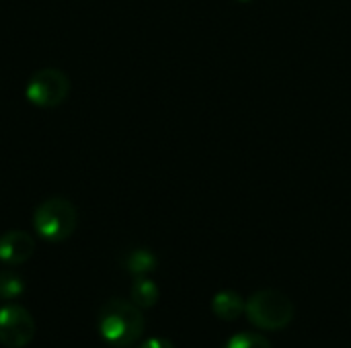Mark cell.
Returning a JSON list of instances; mask_svg holds the SVG:
<instances>
[{"instance_id": "obj_6", "label": "cell", "mask_w": 351, "mask_h": 348, "mask_svg": "<svg viewBox=\"0 0 351 348\" xmlns=\"http://www.w3.org/2000/svg\"><path fill=\"white\" fill-rule=\"evenodd\" d=\"M35 252V240L23 230H8L0 236V263L8 267L25 265Z\"/></svg>"}, {"instance_id": "obj_11", "label": "cell", "mask_w": 351, "mask_h": 348, "mask_svg": "<svg viewBox=\"0 0 351 348\" xmlns=\"http://www.w3.org/2000/svg\"><path fill=\"white\" fill-rule=\"evenodd\" d=\"M224 348H274L271 343L263 336V334H255V332H239L234 334Z\"/></svg>"}, {"instance_id": "obj_7", "label": "cell", "mask_w": 351, "mask_h": 348, "mask_svg": "<svg viewBox=\"0 0 351 348\" xmlns=\"http://www.w3.org/2000/svg\"><path fill=\"white\" fill-rule=\"evenodd\" d=\"M212 312L216 318L232 322L245 314V299L234 291H220L212 297Z\"/></svg>"}, {"instance_id": "obj_9", "label": "cell", "mask_w": 351, "mask_h": 348, "mask_svg": "<svg viewBox=\"0 0 351 348\" xmlns=\"http://www.w3.org/2000/svg\"><path fill=\"white\" fill-rule=\"evenodd\" d=\"M123 267L134 277H146L156 269V256L146 248H136L123 258Z\"/></svg>"}, {"instance_id": "obj_5", "label": "cell", "mask_w": 351, "mask_h": 348, "mask_svg": "<svg viewBox=\"0 0 351 348\" xmlns=\"http://www.w3.org/2000/svg\"><path fill=\"white\" fill-rule=\"evenodd\" d=\"M35 336L33 316L16 304L0 308V345L6 348H25Z\"/></svg>"}, {"instance_id": "obj_1", "label": "cell", "mask_w": 351, "mask_h": 348, "mask_svg": "<svg viewBox=\"0 0 351 348\" xmlns=\"http://www.w3.org/2000/svg\"><path fill=\"white\" fill-rule=\"evenodd\" d=\"M144 326L146 324H144L142 310L136 304L128 299H119V297L109 299L101 308L99 320H97L101 338L115 348L134 347L142 338Z\"/></svg>"}, {"instance_id": "obj_13", "label": "cell", "mask_w": 351, "mask_h": 348, "mask_svg": "<svg viewBox=\"0 0 351 348\" xmlns=\"http://www.w3.org/2000/svg\"><path fill=\"white\" fill-rule=\"evenodd\" d=\"M241 2H249V0H241Z\"/></svg>"}, {"instance_id": "obj_4", "label": "cell", "mask_w": 351, "mask_h": 348, "mask_svg": "<svg viewBox=\"0 0 351 348\" xmlns=\"http://www.w3.org/2000/svg\"><path fill=\"white\" fill-rule=\"evenodd\" d=\"M70 92V78L58 68H41L31 74L25 86V98L39 109L60 107Z\"/></svg>"}, {"instance_id": "obj_3", "label": "cell", "mask_w": 351, "mask_h": 348, "mask_svg": "<svg viewBox=\"0 0 351 348\" xmlns=\"http://www.w3.org/2000/svg\"><path fill=\"white\" fill-rule=\"evenodd\" d=\"M294 302L278 289H259L245 302L247 320L261 330H282L292 324Z\"/></svg>"}, {"instance_id": "obj_2", "label": "cell", "mask_w": 351, "mask_h": 348, "mask_svg": "<svg viewBox=\"0 0 351 348\" xmlns=\"http://www.w3.org/2000/svg\"><path fill=\"white\" fill-rule=\"evenodd\" d=\"M31 224L41 240L60 244L74 234L78 226V211L68 199L49 197L35 207Z\"/></svg>"}, {"instance_id": "obj_12", "label": "cell", "mask_w": 351, "mask_h": 348, "mask_svg": "<svg viewBox=\"0 0 351 348\" xmlns=\"http://www.w3.org/2000/svg\"><path fill=\"white\" fill-rule=\"evenodd\" d=\"M138 348H175V345L171 343V340H167V338H162V336H152V338H146V340H142Z\"/></svg>"}, {"instance_id": "obj_10", "label": "cell", "mask_w": 351, "mask_h": 348, "mask_svg": "<svg viewBox=\"0 0 351 348\" xmlns=\"http://www.w3.org/2000/svg\"><path fill=\"white\" fill-rule=\"evenodd\" d=\"M25 291V281L12 271H0V299H16Z\"/></svg>"}, {"instance_id": "obj_8", "label": "cell", "mask_w": 351, "mask_h": 348, "mask_svg": "<svg viewBox=\"0 0 351 348\" xmlns=\"http://www.w3.org/2000/svg\"><path fill=\"white\" fill-rule=\"evenodd\" d=\"M130 297H132V304H136L140 310H150L156 306L160 291H158V285L150 281L148 277H136Z\"/></svg>"}]
</instances>
